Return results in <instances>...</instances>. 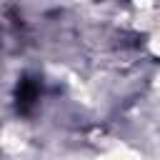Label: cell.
Instances as JSON below:
<instances>
[{
	"instance_id": "cell-1",
	"label": "cell",
	"mask_w": 160,
	"mask_h": 160,
	"mask_svg": "<svg viewBox=\"0 0 160 160\" xmlns=\"http://www.w3.org/2000/svg\"><path fill=\"white\" fill-rule=\"evenodd\" d=\"M38 98H40V85H38V80H35V78H28V75L20 78V82H18V88H15L18 112H20V115H28V112L35 108Z\"/></svg>"
}]
</instances>
